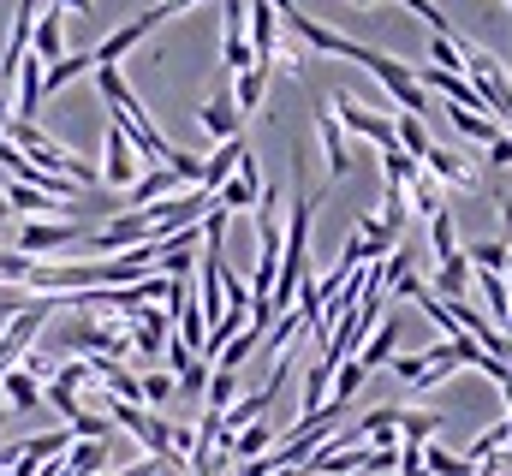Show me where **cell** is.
Masks as SVG:
<instances>
[{
  "mask_svg": "<svg viewBox=\"0 0 512 476\" xmlns=\"http://www.w3.org/2000/svg\"><path fill=\"white\" fill-rule=\"evenodd\" d=\"M274 476H304V471H298V465H292V471H274Z\"/></svg>",
  "mask_w": 512,
  "mask_h": 476,
  "instance_id": "d590c367",
  "label": "cell"
},
{
  "mask_svg": "<svg viewBox=\"0 0 512 476\" xmlns=\"http://www.w3.org/2000/svg\"><path fill=\"white\" fill-rule=\"evenodd\" d=\"M84 221H24V233H18V256H30V262H66L72 256V244H84Z\"/></svg>",
  "mask_w": 512,
  "mask_h": 476,
  "instance_id": "7a4b0ae2",
  "label": "cell"
},
{
  "mask_svg": "<svg viewBox=\"0 0 512 476\" xmlns=\"http://www.w3.org/2000/svg\"><path fill=\"white\" fill-rule=\"evenodd\" d=\"M507 137H512V119H507Z\"/></svg>",
  "mask_w": 512,
  "mask_h": 476,
  "instance_id": "f35d334b",
  "label": "cell"
},
{
  "mask_svg": "<svg viewBox=\"0 0 512 476\" xmlns=\"http://www.w3.org/2000/svg\"><path fill=\"white\" fill-rule=\"evenodd\" d=\"M161 24H167V18H161V12H155V6H149V12H137V18H131V24H120V30H114V36H102V42H96V48H90V60H96V66H120V60H126L131 48H137V42H149V36H155V30H161Z\"/></svg>",
  "mask_w": 512,
  "mask_h": 476,
  "instance_id": "5b68a950",
  "label": "cell"
},
{
  "mask_svg": "<svg viewBox=\"0 0 512 476\" xmlns=\"http://www.w3.org/2000/svg\"><path fill=\"white\" fill-rule=\"evenodd\" d=\"M197 119H203V131H209L215 143H233V137H245V131H239L245 119H239V108H233V90H215V96L197 108Z\"/></svg>",
  "mask_w": 512,
  "mask_h": 476,
  "instance_id": "8fae6325",
  "label": "cell"
},
{
  "mask_svg": "<svg viewBox=\"0 0 512 476\" xmlns=\"http://www.w3.org/2000/svg\"><path fill=\"white\" fill-rule=\"evenodd\" d=\"M435 435H441V417H435V411H399V441L429 447Z\"/></svg>",
  "mask_w": 512,
  "mask_h": 476,
  "instance_id": "d4e9b609",
  "label": "cell"
},
{
  "mask_svg": "<svg viewBox=\"0 0 512 476\" xmlns=\"http://www.w3.org/2000/svg\"><path fill=\"white\" fill-rule=\"evenodd\" d=\"M358 387H364V363H352V357H346V363L334 369V387H328V399H334V405H352V399H358Z\"/></svg>",
  "mask_w": 512,
  "mask_h": 476,
  "instance_id": "f1b7e54d",
  "label": "cell"
},
{
  "mask_svg": "<svg viewBox=\"0 0 512 476\" xmlns=\"http://www.w3.org/2000/svg\"><path fill=\"white\" fill-rule=\"evenodd\" d=\"M203 399H209V405H203L209 417H227V405H239V375H233V369H215Z\"/></svg>",
  "mask_w": 512,
  "mask_h": 476,
  "instance_id": "cb8c5ba5",
  "label": "cell"
},
{
  "mask_svg": "<svg viewBox=\"0 0 512 476\" xmlns=\"http://www.w3.org/2000/svg\"><path fill=\"white\" fill-rule=\"evenodd\" d=\"M173 393H179V381H173L167 369H149V375H137V399H143V411H149V405H167Z\"/></svg>",
  "mask_w": 512,
  "mask_h": 476,
  "instance_id": "4316f807",
  "label": "cell"
},
{
  "mask_svg": "<svg viewBox=\"0 0 512 476\" xmlns=\"http://www.w3.org/2000/svg\"><path fill=\"white\" fill-rule=\"evenodd\" d=\"M459 54H465V78H471V90L483 96V108L489 119H512V78L507 66H501V54H489L483 42H471V36H459Z\"/></svg>",
  "mask_w": 512,
  "mask_h": 476,
  "instance_id": "6da1fadb",
  "label": "cell"
},
{
  "mask_svg": "<svg viewBox=\"0 0 512 476\" xmlns=\"http://www.w3.org/2000/svg\"><path fill=\"white\" fill-rule=\"evenodd\" d=\"M471 268H483V274H507V256H512V244H501V238H483V244H465L459 250Z\"/></svg>",
  "mask_w": 512,
  "mask_h": 476,
  "instance_id": "44dd1931",
  "label": "cell"
},
{
  "mask_svg": "<svg viewBox=\"0 0 512 476\" xmlns=\"http://www.w3.org/2000/svg\"><path fill=\"white\" fill-rule=\"evenodd\" d=\"M0 405H6V411H36V405H42V387L12 363V369L0 375Z\"/></svg>",
  "mask_w": 512,
  "mask_h": 476,
  "instance_id": "2e32d148",
  "label": "cell"
},
{
  "mask_svg": "<svg viewBox=\"0 0 512 476\" xmlns=\"http://www.w3.org/2000/svg\"><path fill=\"white\" fill-rule=\"evenodd\" d=\"M262 334H268L262 322H245V334H233V340H227V352L215 357V369H233V375H239V363H245L256 346H262Z\"/></svg>",
  "mask_w": 512,
  "mask_h": 476,
  "instance_id": "7402d4cb",
  "label": "cell"
},
{
  "mask_svg": "<svg viewBox=\"0 0 512 476\" xmlns=\"http://www.w3.org/2000/svg\"><path fill=\"white\" fill-rule=\"evenodd\" d=\"M102 185H114V191H131L137 179H143V161H137V149H131V137L120 125H108V137H102Z\"/></svg>",
  "mask_w": 512,
  "mask_h": 476,
  "instance_id": "277c9868",
  "label": "cell"
},
{
  "mask_svg": "<svg viewBox=\"0 0 512 476\" xmlns=\"http://www.w3.org/2000/svg\"><path fill=\"white\" fill-rule=\"evenodd\" d=\"M316 137H322V155H328V179H346L352 173V137L334 119V108H322V102H316Z\"/></svg>",
  "mask_w": 512,
  "mask_h": 476,
  "instance_id": "52a82bcc",
  "label": "cell"
},
{
  "mask_svg": "<svg viewBox=\"0 0 512 476\" xmlns=\"http://www.w3.org/2000/svg\"><path fill=\"white\" fill-rule=\"evenodd\" d=\"M405 209H417V215H423V221H429V215H441V209H447V203H441V185H435V179H429V173H423V167H417V173H411V185H405Z\"/></svg>",
  "mask_w": 512,
  "mask_h": 476,
  "instance_id": "ffe728a7",
  "label": "cell"
},
{
  "mask_svg": "<svg viewBox=\"0 0 512 476\" xmlns=\"http://www.w3.org/2000/svg\"><path fill=\"white\" fill-rule=\"evenodd\" d=\"M501 399H507V411H512V375L501 381ZM507 423H512V417H507Z\"/></svg>",
  "mask_w": 512,
  "mask_h": 476,
  "instance_id": "e575fe53",
  "label": "cell"
},
{
  "mask_svg": "<svg viewBox=\"0 0 512 476\" xmlns=\"http://www.w3.org/2000/svg\"><path fill=\"white\" fill-rule=\"evenodd\" d=\"M262 102H268V72H262V66L239 72V78H233V108H239V119L262 114Z\"/></svg>",
  "mask_w": 512,
  "mask_h": 476,
  "instance_id": "e0dca14e",
  "label": "cell"
},
{
  "mask_svg": "<svg viewBox=\"0 0 512 476\" xmlns=\"http://www.w3.org/2000/svg\"><path fill=\"white\" fill-rule=\"evenodd\" d=\"M334 119L346 125V137L358 131V137H370L376 149H399V137H393V119L376 114V108H364V102H358V96H346V90L334 96Z\"/></svg>",
  "mask_w": 512,
  "mask_h": 476,
  "instance_id": "3957f363",
  "label": "cell"
},
{
  "mask_svg": "<svg viewBox=\"0 0 512 476\" xmlns=\"http://www.w3.org/2000/svg\"><path fill=\"white\" fill-rule=\"evenodd\" d=\"M209 375H215V363H203V357H191V363L179 369V393H209Z\"/></svg>",
  "mask_w": 512,
  "mask_h": 476,
  "instance_id": "f546056e",
  "label": "cell"
},
{
  "mask_svg": "<svg viewBox=\"0 0 512 476\" xmlns=\"http://www.w3.org/2000/svg\"><path fill=\"white\" fill-rule=\"evenodd\" d=\"M60 465H66V476H102L114 465V441H72Z\"/></svg>",
  "mask_w": 512,
  "mask_h": 476,
  "instance_id": "9a60e30c",
  "label": "cell"
},
{
  "mask_svg": "<svg viewBox=\"0 0 512 476\" xmlns=\"http://www.w3.org/2000/svg\"><path fill=\"white\" fill-rule=\"evenodd\" d=\"M256 66H262L268 78H304V42H298V36H292V30L280 24V36H274V48H268V54H262Z\"/></svg>",
  "mask_w": 512,
  "mask_h": 476,
  "instance_id": "7c38bea8",
  "label": "cell"
},
{
  "mask_svg": "<svg viewBox=\"0 0 512 476\" xmlns=\"http://www.w3.org/2000/svg\"><path fill=\"white\" fill-rule=\"evenodd\" d=\"M346 6H358V12H382V6H399V0H346Z\"/></svg>",
  "mask_w": 512,
  "mask_h": 476,
  "instance_id": "d6a6232c",
  "label": "cell"
},
{
  "mask_svg": "<svg viewBox=\"0 0 512 476\" xmlns=\"http://www.w3.org/2000/svg\"><path fill=\"white\" fill-rule=\"evenodd\" d=\"M447 119L459 125V137H471V143H495L507 125L501 119H489V114H465V108H447Z\"/></svg>",
  "mask_w": 512,
  "mask_h": 476,
  "instance_id": "484cf974",
  "label": "cell"
},
{
  "mask_svg": "<svg viewBox=\"0 0 512 476\" xmlns=\"http://www.w3.org/2000/svg\"><path fill=\"white\" fill-rule=\"evenodd\" d=\"M393 357H399V322H382V328H376V340H370V346H358L352 363H364V375H370V369H382V363H393Z\"/></svg>",
  "mask_w": 512,
  "mask_h": 476,
  "instance_id": "d6986e66",
  "label": "cell"
},
{
  "mask_svg": "<svg viewBox=\"0 0 512 476\" xmlns=\"http://www.w3.org/2000/svg\"><path fill=\"white\" fill-rule=\"evenodd\" d=\"M239 155H245V137H233V143H215V149L203 155V185H197V191L221 197V185L239 173Z\"/></svg>",
  "mask_w": 512,
  "mask_h": 476,
  "instance_id": "4fadbf2b",
  "label": "cell"
},
{
  "mask_svg": "<svg viewBox=\"0 0 512 476\" xmlns=\"http://www.w3.org/2000/svg\"><path fill=\"white\" fill-rule=\"evenodd\" d=\"M167 340H173V316H167V310H155V304H143V310L131 316V357L167 352Z\"/></svg>",
  "mask_w": 512,
  "mask_h": 476,
  "instance_id": "ba28073f",
  "label": "cell"
},
{
  "mask_svg": "<svg viewBox=\"0 0 512 476\" xmlns=\"http://www.w3.org/2000/svg\"><path fill=\"white\" fill-rule=\"evenodd\" d=\"M393 137H399V149H405L417 167H423V155L435 149V137L423 131V114H393Z\"/></svg>",
  "mask_w": 512,
  "mask_h": 476,
  "instance_id": "ac0fdd59",
  "label": "cell"
},
{
  "mask_svg": "<svg viewBox=\"0 0 512 476\" xmlns=\"http://www.w3.org/2000/svg\"><path fill=\"white\" fill-rule=\"evenodd\" d=\"M429 244H435V262L459 256V227H453V215H447V209H441V215H429Z\"/></svg>",
  "mask_w": 512,
  "mask_h": 476,
  "instance_id": "83f0119b",
  "label": "cell"
},
{
  "mask_svg": "<svg viewBox=\"0 0 512 476\" xmlns=\"http://www.w3.org/2000/svg\"><path fill=\"white\" fill-rule=\"evenodd\" d=\"M489 161H495V167H512V137H507V131L489 143Z\"/></svg>",
  "mask_w": 512,
  "mask_h": 476,
  "instance_id": "1f68e13d",
  "label": "cell"
},
{
  "mask_svg": "<svg viewBox=\"0 0 512 476\" xmlns=\"http://www.w3.org/2000/svg\"><path fill=\"white\" fill-rule=\"evenodd\" d=\"M30 60H42V66H60L66 60V24H60L54 6L36 12V24H30Z\"/></svg>",
  "mask_w": 512,
  "mask_h": 476,
  "instance_id": "30bf717a",
  "label": "cell"
},
{
  "mask_svg": "<svg viewBox=\"0 0 512 476\" xmlns=\"http://www.w3.org/2000/svg\"><path fill=\"white\" fill-rule=\"evenodd\" d=\"M84 72H96V60H90V54H66L60 66H48V72H42V96L66 90V84H72V78H84Z\"/></svg>",
  "mask_w": 512,
  "mask_h": 476,
  "instance_id": "603a6c76",
  "label": "cell"
},
{
  "mask_svg": "<svg viewBox=\"0 0 512 476\" xmlns=\"http://www.w3.org/2000/svg\"><path fill=\"white\" fill-rule=\"evenodd\" d=\"M423 173H429L441 191H471V185H477V161L459 155V149H447V143H435V149L423 155Z\"/></svg>",
  "mask_w": 512,
  "mask_h": 476,
  "instance_id": "8992f818",
  "label": "cell"
},
{
  "mask_svg": "<svg viewBox=\"0 0 512 476\" xmlns=\"http://www.w3.org/2000/svg\"><path fill=\"white\" fill-rule=\"evenodd\" d=\"M471 262L465 256H447V262H435V298L441 304H471Z\"/></svg>",
  "mask_w": 512,
  "mask_h": 476,
  "instance_id": "5bb4252c",
  "label": "cell"
},
{
  "mask_svg": "<svg viewBox=\"0 0 512 476\" xmlns=\"http://www.w3.org/2000/svg\"><path fill=\"white\" fill-rule=\"evenodd\" d=\"M167 197H179V173L173 167H143V179L126 191V215H143V209H155Z\"/></svg>",
  "mask_w": 512,
  "mask_h": 476,
  "instance_id": "9c48e42d",
  "label": "cell"
},
{
  "mask_svg": "<svg viewBox=\"0 0 512 476\" xmlns=\"http://www.w3.org/2000/svg\"><path fill=\"white\" fill-rule=\"evenodd\" d=\"M501 227L512 233V197H501Z\"/></svg>",
  "mask_w": 512,
  "mask_h": 476,
  "instance_id": "836d02e7",
  "label": "cell"
},
{
  "mask_svg": "<svg viewBox=\"0 0 512 476\" xmlns=\"http://www.w3.org/2000/svg\"><path fill=\"white\" fill-rule=\"evenodd\" d=\"M399 476H429L423 471V447H411V441H399V465H393Z\"/></svg>",
  "mask_w": 512,
  "mask_h": 476,
  "instance_id": "4dcf8cb0",
  "label": "cell"
},
{
  "mask_svg": "<svg viewBox=\"0 0 512 476\" xmlns=\"http://www.w3.org/2000/svg\"><path fill=\"white\" fill-rule=\"evenodd\" d=\"M6 215H12V209H6V197H0V221H6Z\"/></svg>",
  "mask_w": 512,
  "mask_h": 476,
  "instance_id": "8d00e7d4",
  "label": "cell"
},
{
  "mask_svg": "<svg viewBox=\"0 0 512 476\" xmlns=\"http://www.w3.org/2000/svg\"><path fill=\"white\" fill-rule=\"evenodd\" d=\"M507 286H512V256H507Z\"/></svg>",
  "mask_w": 512,
  "mask_h": 476,
  "instance_id": "74e56055",
  "label": "cell"
}]
</instances>
